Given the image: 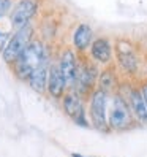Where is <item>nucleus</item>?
Instances as JSON below:
<instances>
[{"instance_id": "nucleus-1", "label": "nucleus", "mask_w": 147, "mask_h": 157, "mask_svg": "<svg viewBox=\"0 0 147 157\" xmlns=\"http://www.w3.org/2000/svg\"><path fill=\"white\" fill-rule=\"evenodd\" d=\"M108 124H109V130H114V132L128 130V128H131L136 124L130 103L120 94L111 95L109 111H108Z\"/></svg>"}, {"instance_id": "nucleus-2", "label": "nucleus", "mask_w": 147, "mask_h": 157, "mask_svg": "<svg viewBox=\"0 0 147 157\" xmlns=\"http://www.w3.org/2000/svg\"><path fill=\"white\" fill-rule=\"evenodd\" d=\"M44 62H46V51L43 48V44L38 41H32L22 51L21 56L13 62L14 75L22 81H27L30 73Z\"/></svg>"}, {"instance_id": "nucleus-3", "label": "nucleus", "mask_w": 147, "mask_h": 157, "mask_svg": "<svg viewBox=\"0 0 147 157\" xmlns=\"http://www.w3.org/2000/svg\"><path fill=\"white\" fill-rule=\"evenodd\" d=\"M109 97L108 92L97 87L89 97V121L90 125L100 132H108V111H109Z\"/></svg>"}, {"instance_id": "nucleus-4", "label": "nucleus", "mask_w": 147, "mask_h": 157, "mask_svg": "<svg viewBox=\"0 0 147 157\" xmlns=\"http://www.w3.org/2000/svg\"><path fill=\"white\" fill-rule=\"evenodd\" d=\"M32 36H33V27L30 24H27L21 29H16V32L10 36L5 51L2 52V57L6 63L13 65V62L22 54V51L32 43Z\"/></svg>"}, {"instance_id": "nucleus-5", "label": "nucleus", "mask_w": 147, "mask_h": 157, "mask_svg": "<svg viewBox=\"0 0 147 157\" xmlns=\"http://www.w3.org/2000/svg\"><path fill=\"white\" fill-rule=\"evenodd\" d=\"M62 106L63 111L67 113L68 117H71L78 125L81 127H89V117L86 114V106H84V97L79 95L75 89H70L65 92V95L62 97Z\"/></svg>"}, {"instance_id": "nucleus-6", "label": "nucleus", "mask_w": 147, "mask_h": 157, "mask_svg": "<svg viewBox=\"0 0 147 157\" xmlns=\"http://www.w3.org/2000/svg\"><path fill=\"white\" fill-rule=\"evenodd\" d=\"M95 82H98V73L97 67L94 63H81L78 67V75L75 81V89L79 95L82 97H89L92 95V92L95 90Z\"/></svg>"}, {"instance_id": "nucleus-7", "label": "nucleus", "mask_w": 147, "mask_h": 157, "mask_svg": "<svg viewBox=\"0 0 147 157\" xmlns=\"http://www.w3.org/2000/svg\"><path fill=\"white\" fill-rule=\"evenodd\" d=\"M36 10H38L36 0H19L10 14L11 25L14 29H21V27L30 24V19L35 16Z\"/></svg>"}, {"instance_id": "nucleus-8", "label": "nucleus", "mask_w": 147, "mask_h": 157, "mask_svg": "<svg viewBox=\"0 0 147 157\" xmlns=\"http://www.w3.org/2000/svg\"><path fill=\"white\" fill-rule=\"evenodd\" d=\"M117 62H119V65H120V68L127 73H134L138 70V57H136V54L134 51L131 49V46L130 43H127V41H119L117 43Z\"/></svg>"}, {"instance_id": "nucleus-9", "label": "nucleus", "mask_w": 147, "mask_h": 157, "mask_svg": "<svg viewBox=\"0 0 147 157\" xmlns=\"http://www.w3.org/2000/svg\"><path fill=\"white\" fill-rule=\"evenodd\" d=\"M59 68L63 73V76L67 79V84L70 87L75 86V81H76V75H78V67L79 63L76 60V56L71 49H65L60 54V60H59Z\"/></svg>"}, {"instance_id": "nucleus-10", "label": "nucleus", "mask_w": 147, "mask_h": 157, "mask_svg": "<svg viewBox=\"0 0 147 157\" xmlns=\"http://www.w3.org/2000/svg\"><path fill=\"white\" fill-rule=\"evenodd\" d=\"M128 103H130V108L133 111V116L136 119L138 124L141 125H147V103L144 100V95L139 87H134L130 90L128 94Z\"/></svg>"}, {"instance_id": "nucleus-11", "label": "nucleus", "mask_w": 147, "mask_h": 157, "mask_svg": "<svg viewBox=\"0 0 147 157\" xmlns=\"http://www.w3.org/2000/svg\"><path fill=\"white\" fill-rule=\"evenodd\" d=\"M68 84L67 79L60 71L59 65H51L49 67V78H48V94L54 98H60L65 95Z\"/></svg>"}, {"instance_id": "nucleus-12", "label": "nucleus", "mask_w": 147, "mask_h": 157, "mask_svg": "<svg viewBox=\"0 0 147 157\" xmlns=\"http://www.w3.org/2000/svg\"><path fill=\"white\" fill-rule=\"evenodd\" d=\"M90 57L95 62L101 63V65H108V63L112 60L111 41H109L108 38H105V36L94 40V43H92V46H90Z\"/></svg>"}, {"instance_id": "nucleus-13", "label": "nucleus", "mask_w": 147, "mask_h": 157, "mask_svg": "<svg viewBox=\"0 0 147 157\" xmlns=\"http://www.w3.org/2000/svg\"><path fill=\"white\" fill-rule=\"evenodd\" d=\"M48 78H49V67H48V63L44 62L38 68H35L30 73L27 82H29L32 90L38 92V94H44V92L48 90Z\"/></svg>"}, {"instance_id": "nucleus-14", "label": "nucleus", "mask_w": 147, "mask_h": 157, "mask_svg": "<svg viewBox=\"0 0 147 157\" xmlns=\"http://www.w3.org/2000/svg\"><path fill=\"white\" fill-rule=\"evenodd\" d=\"M94 32H92V27L89 24H79L75 32H73V46L78 49V51H86L87 48H90L94 40Z\"/></svg>"}, {"instance_id": "nucleus-15", "label": "nucleus", "mask_w": 147, "mask_h": 157, "mask_svg": "<svg viewBox=\"0 0 147 157\" xmlns=\"http://www.w3.org/2000/svg\"><path fill=\"white\" fill-rule=\"evenodd\" d=\"M98 87L108 92L109 95L117 94V92H114V89L117 87V76L112 68H106L105 71H101V75L98 76Z\"/></svg>"}, {"instance_id": "nucleus-16", "label": "nucleus", "mask_w": 147, "mask_h": 157, "mask_svg": "<svg viewBox=\"0 0 147 157\" xmlns=\"http://www.w3.org/2000/svg\"><path fill=\"white\" fill-rule=\"evenodd\" d=\"M11 0H0V19L10 11V8H11Z\"/></svg>"}, {"instance_id": "nucleus-17", "label": "nucleus", "mask_w": 147, "mask_h": 157, "mask_svg": "<svg viewBox=\"0 0 147 157\" xmlns=\"http://www.w3.org/2000/svg\"><path fill=\"white\" fill-rule=\"evenodd\" d=\"M8 40H10V33H8V32H3V30H0V54L5 51V46H6Z\"/></svg>"}, {"instance_id": "nucleus-18", "label": "nucleus", "mask_w": 147, "mask_h": 157, "mask_svg": "<svg viewBox=\"0 0 147 157\" xmlns=\"http://www.w3.org/2000/svg\"><path fill=\"white\" fill-rule=\"evenodd\" d=\"M139 89H141L142 95H144V100H145V103H147V81H145V82H142Z\"/></svg>"}, {"instance_id": "nucleus-19", "label": "nucleus", "mask_w": 147, "mask_h": 157, "mask_svg": "<svg viewBox=\"0 0 147 157\" xmlns=\"http://www.w3.org/2000/svg\"><path fill=\"white\" fill-rule=\"evenodd\" d=\"M71 157H86V155H82V154H78V152H73Z\"/></svg>"}]
</instances>
